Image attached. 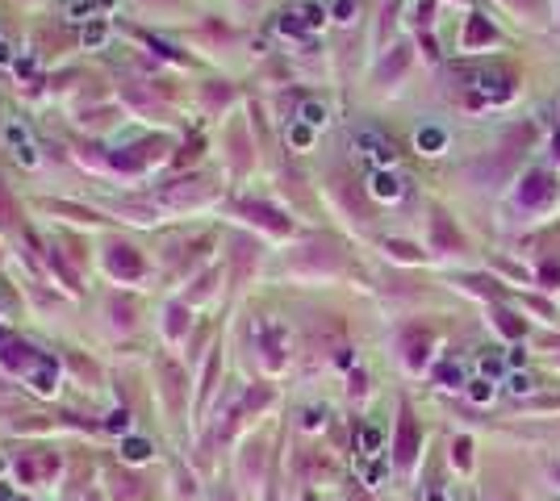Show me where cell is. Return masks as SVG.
I'll return each instance as SVG.
<instances>
[{
    "label": "cell",
    "instance_id": "cell-3",
    "mask_svg": "<svg viewBox=\"0 0 560 501\" xmlns=\"http://www.w3.org/2000/svg\"><path fill=\"white\" fill-rule=\"evenodd\" d=\"M4 138H8V146H13V155H17V163H21L25 172H34V167L42 163V155H38V142L30 138V130H25L21 122H8Z\"/></svg>",
    "mask_w": 560,
    "mask_h": 501
},
{
    "label": "cell",
    "instance_id": "cell-18",
    "mask_svg": "<svg viewBox=\"0 0 560 501\" xmlns=\"http://www.w3.org/2000/svg\"><path fill=\"white\" fill-rule=\"evenodd\" d=\"M419 146L426 151V155H435V151L443 146V130H435V126H426V130H419Z\"/></svg>",
    "mask_w": 560,
    "mask_h": 501
},
{
    "label": "cell",
    "instance_id": "cell-5",
    "mask_svg": "<svg viewBox=\"0 0 560 501\" xmlns=\"http://www.w3.org/2000/svg\"><path fill=\"white\" fill-rule=\"evenodd\" d=\"M556 196V180L548 172H527L523 184H518V201L523 205H548Z\"/></svg>",
    "mask_w": 560,
    "mask_h": 501
},
{
    "label": "cell",
    "instance_id": "cell-36",
    "mask_svg": "<svg viewBox=\"0 0 560 501\" xmlns=\"http://www.w3.org/2000/svg\"><path fill=\"white\" fill-rule=\"evenodd\" d=\"M552 155H556V159H560V134L552 138Z\"/></svg>",
    "mask_w": 560,
    "mask_h": 501
},
{
    "label": "cell",
    "instance_id": "cell-11",
    "mask_svg": "<svg viewBox=\"0 0 560 501\" xmlns=\"http://www.w3.org/2000/svg\"><path fill=\"white\" fill-rule=\"evenodd\" d=\"M494 42V25L485 17H468V30H465V46H489Z\"/></svg>",
    "mask_w": 560,
    "mask_h": 501
},
{
    "label": "cell",
    "instance_id": "cell-13",
    "mask_svg": "<svg viewBox=\"0 0 560 501\" xmlns=\"http://www.w3.org/2000/svg\"><path fill=\"white\" fill-rule=\"evenodd\" d=\"M243 213H251V218H259L264 226H268V230H276V234H284V230H288V222L280 218L276 209H268V205H243Z\"/></svg>",
    "mask_w": 560,
    "mask_h": 501
},
{
    "label": "cell",
    "instance_id": "cell-23",
    "mask_svg": "<svg viewBox=\"0 0 560 501\" xmlns=\"http://www.w3.org/2000/svg\"><path fill=\"white\" fill-rule=\"evenodd\" d=\"M360 447H364L368 456L380 447V430H376V426H364V430H360Z\"/></svg>",
    "mask_w": 560,
    "mask_h": 501
},
{
    "label": "cell",
    "instance_id": "cell-28",
    "mask_svg": "<svg viewBox=\"0 0 560 501\" xmlns=\"http://www.w3.org/2000/svg\"><path fill=\"white\" fill-rule=\"evenodd\" d=\"M489 393H494V389H489V380H472V389H468V397H472V401H489Z\"/></svg>",
    "mask_w": 560,
    "mask_h": 501
},
{
    "label": "cell",
    "instance_id": "cell-7",
    "mask_svg": "<svg viewBox=\"0 0 560 501\" xmlns=\"http://www.w3.org/2000/svg\"><path fill=\"white\" fill-rule=\"evenodd\" d=\"M105 268L113 276H122V280H139L142 276V259H139V251L134 247H109V255H105Z\"/></svg>",
    "mask_w": 560,
    "mask_h": 501
},
{
    "label": "cell",
    "instance_id": "cell-21",
    "mask_svg": "<svg viewBox=\"0 0 560 501\" xmlns=\"http://www.w3.org/2000/svg\"><path fill=\"white\" fill-rule=\"evenodd\" d=\"M67 17L71 21H88L93 17V0H67Z\"/></svg>",
    "mask_w": 560,
    "mask_h": 501
},
{
    "label": "cell",
    "instance_id": "cell-31",
    "mask_svg": "<svg viewBox=\"0 0 560 501\" xmlns=\"http://www.w3.org/2000/svg\"><path fill=\"white\" fill-rule=\"evenodd\" d=\"M301 426H305V430H318V426H322V410H305L301 413Z\"/></svg>",
    "mask_w": 560,
    "mask_h": 501
},
{
    "label": "cell",
    "instance_id": "cell-37",
    "mask_svg": "<svg viewBox=\"0 0 560 501\" xmlns=\"http://www.w3.org/2000/svg\"><path fill=\"white\" fill-rule=\"evenodd\" d=\"M88 501H100V497H96V493H93V497H88Z\"/></svg>",
    "mask_w": 560,
    "mask_h": 501
},
{
    "label": "cell",
    "instance_id": "cell-17",
    "mask_svg": "<svg viewBox=\"0 0 560 501\" xmlns=\"http://www.w3.org/2000/svg\"><path fill=\"white\" fill-rule=\"evenodd\" d=\"M301 122H305L310 130H318V126L327 122V105H318V100H305V105H301Z\"/></svg>",
    "mask_w": 560,
    "mask_h": 501
},
{
    "label": "cell",
    "instance_id": "cell-32",
    "mask_svg": "<svg viewBox=\"0 0 560 501\" xmlns=\"http://www.w3.org/2000/svg\"><path fill=\"white\" fill-rule=\"evenodd\" d=\"M105 426H109V430H126V426H130V413H113Z\"/></svg>",
    "mask_w": 560,
    "mask_h": 501
},
{
    "label": "cell",
    "instance_id": "cell-19",
    "mask_svg": "<svg viewBox=\"0 0 560 501\" xmlns=\"http://www.w3.org/2000/svg\"><path fill=\"white\" fill-rule=\"evenodd\" d=\"M498 330H502V334H511V338H523V322L514 318L511 310H498Z\"/></svg>",
    "mask_w": 560,
    "mask_h": 501
},
{
    "label": "cell",
    "instance_id": "cell-9",
    "mask_svg": "<svg viewBox=\"0 0 560 501\" xmlns=\"http://www.w3.org/2000/svg\"><path fill=\"white\" fill-rule=\"evenodd\" d=\"M255 330L264 334V351H268V364H272V367H280V364H284V334H280V330L272 326V322H259Z\"/></svg>",
    "mask_w": 560,
    "mask_h": 501
},
{
    "label": "cell",
    "instance_id": "cell-26",
    "mask_svg": "<svg viewBox=\"0 0 560 501\" xmlns=\"http://www.w3.org/2000/svg\"><path fill=\"white\" fill-rule=\"evenodd\" d=\"M539 280H544L548 288H556L560 284V264H544V268H539Z\"/></svg>",
    "mask_w": 560,
    "mask_h": 501
},
{
    "label": "cell",
    "instance_id": "cell-34",
    "mask_svg": "<svg viewBox=\"0 0 560 501\" xmlns=\"http://www.w3.org/2000/svg\"><path fill=\"white\" fill-rule=\"evenodd\" d=\"M8 63H13V54H8V42L0 38V67H8Z\"/></svg>",
    "mask_w": 560,
    "mask_h": 501
},
{
    "label": "cell",
    "instance_id": "cell-2",
    "mask_svg": "<svg viewBox=\"0 0 560 501\" xmlns=\"http://www.w3.org/2000/svg\"><path fill=\"white\" fill-rule=\"evenodd\" d=\"M322 8L318 4H284L276 13V30L280 34H310V30H318L322 25Z\"/></svg>",
    "mask_w": 560,
    "mask_h": 501
},
{
    "label": "cell",
    "instance_id": "cell-14",
    "mask_svg": "<svg viewBox=\"0 0 560 501\" xmlns=\"http://www.w3.org/2000/svg\"><path fill=\"white\" fill-rule=\"evenodd\" d=\"M151 456H155V447H151L146 439H126V443H122V459H126V464H146Z\"/></svg>",
    "mask_w": 560,
    "mask_h": 501
},
{
    "label": "cell",
    "instance_id": "cell-8",
    "mask_svg": "<svg viewBox=\"0 0 560 501\" xmlns=\"http://www.w3.org/2000/svg\"><path fill=\"white\" fill-rule=\"evenodd\" d=\"M393 456H397L402 468H410L414 456H419V426H414L410 410H402V422H397V447H393Z\"/></svg>",
    "mask_w": 560,
    "mask_h": 501
},
{
    "label": "cell",
    "instance_id": "cell-15",
    "mask_svg": "<svg viewBox=\"0 0 560 501\" xmlns=\"http://www.w3.org/2000/svg\"><path fill=\"white\" fill-rule=\"evenodd\" d=\"M406 63H410V46H397V50H393V59L380 67V80H393V76H402V67H406Z\"/></svg>",
    "mask_w": 560,
    "mask_h": 501
},
{
    "label": "cell",
    "instance_id": "cell-1",
    "mask_svg": "<svg viewBox=\"0 0 560 501\" xmlns=\"http://www.w3.org/2000/svg\"><path fill=\"white\" fill-rule=\"evenodd\" d=\"M0 364L8 367V372H17V376H25L34 393H54V389H59V364L47 360L42 351H34V347L17 343V338H13V343H4Z\"/></svg>",
    "mask_w": 560,
    "mask_h": 501
},
{
    "label": "cell",
    "instance_id": "cell-29",
    "mask_svg": "<svg viewBox=\"0 0 560 501\" xmlns=\"http://www.w3.org/2000/svg\"><path fill=\"white\" fill-rule=\"evenodd\" d=\"M356 17V0H339L334 4V21H351Z\"/></svg>",
    "mask_w": 560,
    "mask_h": 501
},
{
    "label": "cell",
    "instance_id": "cell-16",
    "mask_svg": "<svg viewBox=\"0 0 560 501\" xmlns=\"http://www.w3.org/2000/svg\"><path fill=\"white\" fill-rule=\"evenodd\" d=\"M435 242H439L443 251H456V247H460V234H456V230L448 226L443 218H435Z\"/></svg>",
    "mask_w": 560,
    "mask_h": 501
},
{
    "label": "cell",
    "instance_id": "cell-10",
    "mask_svg": "<svg viewBox=\"0 0 560 501\" xmlns=\"http://www.w3.org/2000/svg\"><path fill=\"white\" fill-rule=\"evenodd\" d=\"M373 196H380V201H397V196H402V180H397L389 167L373 172Z\"/></svg>",
    "mask_w": 560,
    "mask_h": 501
},
{
    "label": "cell",
    "instance_id": "cell-12",
    "mask_svg": "<svg viewBox=\"0 0 560 501\" xmlns=\"http://www.w3.org/2000/svg\"><path fill=\"white\" fill-rule=\"evenodd\" d=\"M406 364L410 367L426 364V334L422 330H406Z\"/></svg>",
    "mask_w": 560,
    "mask_h": 501
},
{
    "label": "cell",
    "instance_id": "cell-24",
    "mask_svg": "<svg viewBox=\"0 0 560 501\" xmlns=\"http://www.w3.org/2000/svg\"><path fill=\"white\" fill-rule=\"evenodd\" d=\"M188 326V318H185V310H168V334H172V338H176V334H180V330H185Z\"/></svg>",
    "mask_w": 560,
    "mask_h": 501
},
{
    "label": "cell",
    "instance_id": "cell-27",
    "mask_svg": "<svg viewBox=\"0 0 560 501\" xmlns=\"http://www.w3.org/2000/svg\"><path fill=\"white\" fill-rule=\"evenodd\" d=\"M389 251H393V255H397V259H419V251H414V247H410V242H397V238H393V242H389Z\"/></svg>",
    "mask_w": 560,
    "mask_h": 501
},
{
    "label": "cell",
    "instance_id": "cell-35",
    "mask_svg": "<svg viewBox=\"0 0 560 501\" xmlns=\"http://www.w3.org/2000/svg\"><path fill=\"white\" fill-rule=\"evenodd\" d=\"M426 501H448V497H443V493H439V489H435V493H426Z\"/></svg>",
    "mask_w": 560,
    "mask_h": 501
},
{
    "label": "cell",
    "instance_id": "cell-20",
    "mask_svg": "<svg viewBox=\"0 0 560 501\" xmlns=\"http://www.w3.org/2000/svg\"><path fill=\"white\" fill-rule=\"evenodd\" d=\"M80 38H84V46H105V38H109V30H105V21H93V25H84V34H80Z\"/></svg>",
    "mask_w": 560,
    "mask_h": 501
},
{
    "label": "cell",
    "instance_id": "cell-6",
    "mask_svg": "<svg viewBox=\"0 0 560 501\" xmlns=\"http://www.w3.org/2000/svg\"><path fill=\"white\" fill-rule=\"evenodd\" d=\"M465 80L477 88V96H485V100H506V96H511V80H506V76H494V71H485V67L465 71Z\"/></svg>",
    "mask_w": 560,
    "mask_h": 501
},
{
    "label": "cell",
    "instance_id": "cell-25",
    "mask_svg": "<svg viewBox=\"0 0 560 501\" xmlns=\"http://www.w3.org/2000/svg\"><path fill=\"white\" fill-rule=\"evenodd\" d=\"M468 452H472V443H468V439H456V443H452V459H456L460 468H468Z\"/></svg>",
    "mask_w": 560,
    "mask_h": 501
},
{
    "label": "cell",
    "instance_id": "cell-4",
    "mask_svg": "<svg viewBox=\"0 0 560 501\" xmlns=\"http://www.w3.org/2000/svg\"><path fill=\"white\" fill-rule=\"evenodd\" d=\"M351 142H356V146H360L368 159H373L376 167H393V159H397L393 142H389L385 134H376V130H356V134H351Z\"/></svg>",
    "mask_w": 560,
    "mask_h": 501
},
{
    "label": "cell",
    "instance_id": "cell-22",
    "mask_svg": "<svg viewBox=\"0 0 560 501\" xmlns=\"http://www.w3.org/2000/svg\"><path fill=\"white\" fill-rule=\"evenodd\" d=\"M439 380H443L448 389H456V384H465V372H460V364H443L439 367Z\"/></svg>",
    "mask_w": 560,
    "mask_h": 501
},
{
    "label": "cell",
    "instance_id": "cell-30",
    "mask_svg": "<svg viewBox=\"0 0 560 501\" xmlns=\"http://www.w3.org/2000/svg\"><path fill=\"white\" fill-rule=\"evenodd\" d=\"M288 142H293V146H310V126H305V122H301V126H293Z\"/></svg>",
    "mask_w": 560,
    "mask_h": 501
},
{
    "label": "cell",
    "instance_id": "cell-33",
    "mask_svg": "<svg viewBox=\"0 0 560 501\" xmlns=\"http://www.w3.org/2000/svg\"><path fill=\"white\" fill-rule=\"evenodd\" d=\"M527 389H531L527 376H511V393H527Z\"/></svg>",
    "mask_w": 560,
    "mask_h": 501
}]
</instances>
